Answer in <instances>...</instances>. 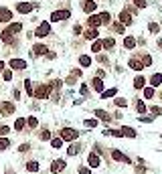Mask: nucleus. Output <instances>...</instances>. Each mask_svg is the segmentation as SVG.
I'll return each mask as SVG.
<instances>
[{"label":"nucleus","instance_id":"1","mask_svg":"<svg viewBox=\"0 0 162 174\" xmlns=\"http://www.w3.org/2000/svg\"><path fill=\"white\" fill-rule=\"evenodd\" d=\"M77 136H79V132L73 130V128H63L61 130V138L63 140H69V142H71V140H75Z\"/></svg>","mask_w":162,"mask_h":174},{"label":"nucleus","instance_id":"2","mask_svg":"<svg viewBox=\"0 0 162 174\" xmlns=\"http://www.w3.org/2000/svg\"><path fill=\"white\" fill-rule=\"evenodd\" d=\"M49 91H51V85H39L37 91H35L37 99H47V97H49Z\"/></svg>","mask_w":162,"mask_h":174},{"label":"nucleus","instance_id":"3","mask_svg":"<svg viewBox=\"0 0 162 174\" xmlns=\"http://www.w3.org/2000/svg\"><path fill=\"white\" fill-rule=\"evenodd\" d=\"M112 158L116 160V162H124V164H132V160L128 158L126 154H122L120 150H112Z\"/></svg>","mask_w":162,"mask_h":174},{"label":"nucleus","instance_id":"4","mask_svg":"<svg viewBox=\"0 0 162 174\" xmlns=\"http://www.w3.org/2000/svg\"><path fill=\"white\" fill-rule=\"evenodd\" d=\"M65 166H67V164H65V160H63V158H59V160H55V162L51 164V172H53V174L63 172V170H65Z\"/></svg>","mask_w":162,"mask_h":174},{"label":"nucleus","instance_id":"5","mask_svg":"<svg viewBox=\"0 0 162 174\" xmlns=\"http://www.w3.org/2000/svg\"><path fill=\"white\" fill-rule=\"evenodd\" d=\"M87 164L91 168H97L101 164V158H99V154H97V152H91V154L87 156Z\"/></svg>","mask_w":162,"mask_h":174},{"label":"nucleus","instance_id":"6","mask_svg":"<svg viewBox=\"0 0 162 174\" xmlns=\"http://www.w3.org/2000/svg\"><path fill=\"white\" fill-rule=\"evenodd\" d=\"M35 35H37V37H47V35H51V24H49V22H41Z\"/></svg>","mask_w":162,"mask_h":174},{"label":"nucleus","instance_id":"7","mask_svg":"<svg viewBox=\"0 0 162 174\" xmlns=\"http://www.w3.org/2000/svg\"><path fill=\"white\" fill-rule=\"evenodd\" d=\"M93 113H95V117H97V120H101V122H108V124H109V122L114 120V117L109 116L108 112H104V109H95V112H93Z\"/></svg>","mask_w":162,"mask_h":174},{"label":"nucleus","instance_id":"8","mask_svg":"<svg viewBox=\"0 0 162 174\" xmlns=\"http://www.w3.org/2000/svg\"><path fill=\"white\" fill-rule=\"evenodd\" d=\"M69 16H71L69 10H57L51 14V20H63V18H69Z\"/></svg>","mask_w":162,"mask_h":174},{"label":"nucleus","instance_id":"9","mask_svg":"<svg viewBox=\"0 0 162 174\" xmlns=\"http://www.w3.org/2000/svg\"><path fill=\"white\" fill-rule=\"evenodd\" d=\"M128 65H130V69H134V71H142V69H144V65H142V61H140V57H132Z\"/></svg>","mask_w":162,"mask_h":174},{"label":"nucleus","instance_id":"10","mask_svg":"<svg viewBox=\"0 0 162 174\" xmlns=\"http://www.w3.org/2000/svg\"><path fill=\"white\" fill-rule=\"evenodd\" d=\"M8 65H10V69H24V67H27V61H23V59H12L10 63H8Z\"/></svg>","mask_w":162,"mask_h":174},{"label":"nucleus","instance_id":"11","mask_svg":"<svg viewBox=\"0 0 162 174\" xmlns=\"http://www.w3.org/2000/svg\"><path fill=\"white\" fill-rule=\"evenodd\" d=\"M162 85V73H154V75H152V77H150V87H160Z\"/></svg>","mask_w":162,"mask_h":174},{"label":"nucleus","instance_id":"12","mask_svg":"<svg viewBox=\"0 0 162 174\" xmlns=\"http://www.w3.org/2000/svg\"><path fill=\"white\" fill-rule=\"evenodd\" d=\"M12 18V12L8 8H0V22H10Z\"/></svg>","mask_w":162,"mask_h":174},{"label":"nucleus","instance_id":"13","mask_svg":"<svg viewBox=\"0 0 162 174\" xmlns=\"http://www.w3.org/2000/svg\"><path fill=\"white\" fill-rule=\"evenodd\" d=\"M16 10L23 12V14H27V12L33 10V4H28V2H18V4H16Z\"/></svg>","mask_w":162,"mask_h":174},{"label":"nucleus","instance_id":"14","mask_svg":"<svg viewBox=\"0 0 162 174\" xmlns=\"http://www.w3.org/2000/svg\"><path fill=\"white\" fill-rule=\"evenodd\" d=\"M122 134L126 136V138H138V132H136L134 128H130V126H124V128H122Z\"/></svg>","mask_w":162,"mask_h":174},{"label":"nucleus","instance_id":"15","mask_svg":"<svg viewBox=\"0 0 162 174\" xmlns=\"http://www.w3.org/2000/svg\"><path fill=\"white\" fill-rule=\"evenodd\" d=\"M120 22L124 24V27H126V24H132V14L128 10H124L122 14H120Z\"/></svg>","mask_w":162,"mask_h":174},{"label":"nucleus","instance_id":"16","mask_svg":"<svg viewBox=\"0 0 162 174\" xmlns=\"http://www.w3.org/2000/svg\"><path fill=\"white\" fill-rule=\"evenodd\" d=\"M144 87H146V79H144L142 75L134 77V89H144Z\"/></svg>","mask_w":162,"mask_h":174},{"label":"nucleus","instance_id":"17","mask_svg":"<svg viewBox=\"0 0 162 174\" xmlns=\"http://www.w3.org/2000/svg\"><path fill=\"white\" fill-rule=\"evenodd\" d=\"M0 112L2 113H12L14 112V105L8 103V101H4V103H0Z\"/></svg>","mask_w":162,"mask_h":174},{"label":"nucleus","instance_id":"18","mask_svg":"<svg viewBox=\"0 0 162 174\" xmlns=\"http://www.w3.org/2000/svg\"><path fill=\"white\" fill-rule=\"evenodd\" d=\"M23 31V24L20 22H14V24H10V27L6 28V32H10V35H14V32H20Z\"/></svg>","mask_w":162,"mask_h":174},{"label":"nucleus","instance_id":"19","mask_svg":"<svg viewBox=\"0 0 162 174\" xmlns=\"http://www.w3.org/2000/svg\"><path fill=\"white\" fill-rule=\"evenodd\" d=\"M93 89H95V91H99V93H104V81H101V79L99 77H95V79H93Z\"/></svg>","mask_w":162,"mask_h":174},{"label":"nucleus","instance_id":"20","mask_svg":"<svg viewBox=\"0 0 162 174\" xmlns=\"http://www.w3.org/2000/svg\"><path fill=\"white\" fill-rule=\"evenodd\" d=\"M124 47L132 51V49L136 47V39H134V37H126V39H124Z\"/></svg>","mask_w":162,"mask_h":174},{"label":"nucleus","instance_id":"21","mask_svg":"<svg viewBox=\"0 0 162 174\" xmlns=\"http://www.w3.org/2000/svg\"><path fill=\"white\" fill-rule=\"evenodd\" d=\"M83 10L85 12H93L95 10V2H93V0H85L83 2Z\"/></svg>","mask_w":162,"mask_h":174},{"label":"nucleus","instance_id":"22","mask_svg":"<svg viewBox=\"0 0 162 174\" xmlns=\"http://www.w3.org/2000/svg\"><path fill=\"white\" fill-rule=\"evenodd\" d=\"M27 170H28V172H39V162H37V160L27 162Z\"/></svg>","mask_w":162,"mask_h":174},{"label":"nucleus","instance_id":"23","mask_svg":"<svg viewBox=\"0 0 162 174\" xmlns=\"http://www.w3.org/2000/svg\"><path fill=\"white\" fill-rule=\"evenodd\" d=\"M154 95H156V89L154 87H144V97H146V99H152Z\"/></svg>","mask_w":162,"mask_h":174},{"label":"nucleus","instance_id":"24","mask_svg":"<svg viewBox=\"0 0 162 174\" xmlns=\"http://www.w3.org/2000/svg\"><path fill=\"white\" fill-rule=\"evenodd\" d=\"M33 53H35V55H47V47L45 45H35Z\"/></svg>","mask_w":162,"mask_h":174},{"label":"nucleus","instance_id":"25","mask_svg":"<svg viewBox=\"0 0 162 174\" xmlns=\"http://www.w3.org/2000/svg\"><path fill=\"white\" fill-rule=\"evenodd\" d=\"M79 65L81 67H89V65H91V59H89L87 55H81V57H79Z\"/></svg>","mask_w":162,"mask_h":174},{"label":"nucleus","instance_id":"26","mask_svg":"<svg viewBox=\"0 0 162 174\" xmlns=\"http://www.w3.org/2000/svg\"><path fill=\"white\" fill-rule=\"evenodd\" d=\"M51 146H53V150H59V148L63 146V138H51Z\"/></svg>","mask_w":162,"mask_h":174},{"label":"nucleus","instance_id":"27","mask_svg":"<svg viewBox=\"0 0 162 174\" xmlns=\"http://www.w3.org/2000/svg\"><path fill=\"white\" fill-rule=\"evenodd\" d=\"M79 150H81L79 144H73L71 148H67V154H69V156H75V154H79Z\"/></svg>","mask_w":162,"mask_h":174},{"label":"nucleus","instance_id":"28","mask_svg":"<svg viewBox=\"0 0 162 174\" xmlns=\"http://www.w3.org/2000/svg\"><path fill=\"white\" fill-rule=\"evenodd\" d=\"M150 113H152V117H158V116H162V107H160V105H152Z\"/></svg>","mask_w":162,"mask_h":174},{"label":"nucleus","instance_id":"29","mask_svg":"<svg viewBox=\"0 0 162 174\" xmlns=\"http://www.w3.org/2000/svg\"><path fill=\"white\" fill-rule=\"evenodd\" d=\"M146 103H144V101H136V112L138 113H146Z\"/></svg>","mask_w":162,"mask_h":174},{"label":"nucleus","instance_id":"30","mask_svg":"<svg viewBox=\"0 0 162 174\" xmlns=\"http://www.w3.org/2000/svg\"><path fill=\"white\" fill-rule=\"evenodd\" d=\"M89 24H91L93 28H95V27H99V24H101V18H99V14L91 16V18H89Z\"/></svg>","mask_w":162,"mask_h":174},{"label":"nucleus","instance_id":"31","mask_svg":"<svg viewBox=\"0 0 162 174\" xmlns=\"http://www.w3.org/2000/svg\"><path fill=\"white\" fill-rule=\"evenodd\" d=\"M140 61H142L144 67H150V65H152V57H150V55H142V57H140Z\"/></svg>","mask_w":162,"mask_h":174},{"label":"nucleus","instance_id":"32","mask_svg":"<svg viewBox=\"0 0 162 174\" xmlns=\"http://www.w3.org/2000/svg\"><path fill=\"white\" fill-rule=\"evenodd\" d=\"M118 93V89H108V91H104L101 93V99H108V97H114Z\"/></svg>","mask_w":162,"mask_h":174},{"label":"nucleus","instance_id":"33","mask_svg":"<svg viewBox=\"0 0 162 174\" xmlns=\"http://www.w3.org/2000/svg\"><path fill=\"white\" fill-rule=\"evenodd\" d=\"M101 49H104V41H95V43H93V47H91L93 53H99Z\"/></svg>","mask_w":162,"mask_h":174},{"label":"nucleus","instance_id":"34","mask_svg":"<svg viewBox=\"0 0 162 174\" xmlns=\"http://www.w3.org/2000/svg\"><path fill=\"white\" fill-rule=\"evenodd\" d=\"M85 39H97V31H95V28H89V31H85Z\"/></svg>","mask_w":162,"mask_h":174},{"label":"nucleus","instance_id":"35","mask_svg":"<svg viewBox=\"0 0 162 174\" xmlns=\"http://www.w3.org/2000/svg\"><path fill=\"white\" fill-rule=\"evenodd\" d=\"M99 18H101V24H108L109 20H112V16H109V12H101Z\"/></svg>","mask_w":162,"mask_h":174},{"label":"nucleus","instance_id":"36","mask_svg":"<svg viewBox=\"0 0 162 174\" xmlns=\"http://www.w3.org/2000/svg\"><path fill=\"white\" fill-rule=\"evenodd\" d=\"M148 31H150V32H152V35H156V32H158V31H160V27H158V22H150V24H148Z\"/></svg>","mask_w":162,"mask_h":174},{"label":"nucleus","instance_id":"37","mask_svg":"<svg viewBox=\"0 0 162 174\" xmlns=\"http://www.w3.org/2000/svg\"><path fill=\"white\" fill-rule=\"evenodd\" d=\"M23 128H24V120L23 117H18V120L14 122V130H18V132H23Z\"/></svg>","mask_w":162,"mask_h":174},{"label":"nucleus","instance_id":"38","mask_svg":"<svg viewBox=\"0 0 162 174\" xmlns=\"http://www.w3.org/2000/svg\"><path fill=\"white\" fill-rule=\"evenodd\" d=\"M8 146H10V140L8 138H0V150H6Z\"/></svg>","mask_w":162,"mask_h":174},{"label":"nucleus","instance_id":"39","mask_svg":"<svg viewBox=\"0 0 162 174\" xmlns=\"http://www.w3.org/2000/svg\"><path fill=\"white\" fill-rule=\"evenodd\" d=\"M114 45H116V41H114V39H105L104 41V49H114Z\"/></svg>","mask_w":162,"mask_h":174},{"label":"nucleus","instance_id":"40","mask_svg":"<svg viewBox=\"0 0 162 174\" xmlns=\"http://www.w3.org/2000/svg\"><path fill=\"white\" fill-rule=\"evenodd\" d=\"M24 87H27V93H28V95H35V91H33V83L28 81V79L24 81Z\"/></svg>","mask_w":162,"mask_h":174},{"label":"nucleus","instance_id":"41","mask_svg":"<svg viewBox=\"0 0 162 174\" xmlns=\"http://www.w3.org/2000/svg\"><path fill=\"white\" fill-rule=\"evenodd\" d=\"M8 132H10V128H8V126H0V138H6Z\"/></svg>","mask_w":162,"mask_h":174},{"label":"nucleus","instance_id":"42","mask_svg":"<svg viewBox=\"0 0 162 174\" xmlns=\"http://www.w3.org/2000/svg\"><path fill=\"white\" fill-rule=\"evenodd\" d=\"M116 105H120V107H126V105H128V101L124 99V97H118V99H116Z\"/></svg>","mask_w":162,"mask_h":174},{"label":"nucleus","instance_id":"43","mask_svg":"<svg viewBox=\"0 0 162 174\" xmlns=\"http://www.w3.org/2000/svg\"><path fill=\"white\" fill-rule=\"evenodd\" d=\"M134 4H136V6H140V8H146L148 6L146 0H134Z\"/></svg>","mask_w":162,"mask_h":174},{"label":"nucleus","instance_id":"44","mask_svg":"<svg viewBox=\"0 0 162 174\" xmlns=\"http://www.w3.org/2000/svg\"><path fill=\"white\" fill-rule=\"evenodd\" d=\"M41 140H51V134H49V130H43V132H41Z\"/></svg>","mask_w":162,"mask_h":174},{"label":"nucleus","instance_id":"45","mask_svg":"<svg viewBox=\"0 0 162 174\" xmlns=\"http://www.w3.org/2000/svg\"><path fill=\"white\" fill-rule=\"evenodd\" d=\"M114 31H116V32H124V24L122 22H116V24H114Z\"/></svg>","mask_w":162,"mask_h":174},{"label":"nucleus","instance_id":"46","mask_svg":"<svg viewBox=\"0 0 162 174\" xmlns=\"http://www.w3.org/2000/svg\"><path fill=\"white\" fill-rule=\"evenodd\" d=\"M28 126H31V128H37V126H39L37 117H28Z\"/></svg>","mask_w":162,"mask_h":174},{"label":"nucleus","instance_id":"47","mask_svg":"<svg viewBox=\"0 0 162 174\" xmlns=\"http://www.w3.org/2000/svg\"><path fill=\"white\" fill-rule=\"evenodd\" d=\"M85 126H87V128H95L97 122H95V120H85Z\"/></svg>","mask_w":162,"mask_h":174},{"label":"nucleus","instance_id":"48","mask_svg":"<svg viewBox=\"0 0 162 174\" xmlns=\"http://www.w3.org/2000/svg\"><path fill=\"white\" fill-rule=\"evenodd\" d=\"M2 77H4V81H10V79H12V73H10V71H4V75H2Z\"/></svg>","mask_w":162,"mask_h":174},{"label":"nucleus","instance_id":"49","mask_svg":"<svg viewBox=\"0 0 162 174\" xmlns=\"http://www.w3.org/2000/svg\"><path fill=\"white\" fill-rule=\"evenodd\" d=\"M31 150V146L28 144H23V146H18V152H28Z\"/></svg>","mask_w":162,"mask_h":174},{"label":"nucleus","instance_id":"50","mask_svg":"<svg viewBox=\"0 0 162 174\" xmlns=\"http://www.w3.org/2000/svg\"><path fill=\"white\" fill-rule=\"evenodd\" d=\"M79 174H91V170H89V168H85V166H81V168H79Z\"/></svg>","mask_w":162,"mask_h":174},{"label":"nucleus","instance_id":"51","mask_svg":"<svg viewBox=\"0 0 162 174\" xmlns=\"http://www.w3.org/2000/svg\"><path fill=\"white\" fill-rule=\"evenodd\" d=\"M81 93H83V95H87V85H81V89H79Z\"/></svg>","mask_w":162,"mask_h":174},{"label":"nucleus","instance_id":"52","mask_svg":"<svg viewBox=\"0 0 162 174\" xmlns=\"http://www.w3.org/2000/svg\"><path fill=\"white\" fill-rule=\"evenodd\" d=\"M4 67H6V65H4V63L0 61V71H4Z\"/></svg>","mask_w":162,"mask_h":174},{"label":"nucleus","instance_id":"53","mask_svg":"<svg viewBox=\"0 0 162 174\" xmlns=\"http://www.w3.org/2000/svg\"><path fill=\"white\" fill-rule=\"evenodd\" d=\"M158 47H160V49H162V39H158Z\"/></svg>","mask_w":162,"mask_h":174},{"label":"nucleus","instance_id":"54","mask_svg":"<svg viewBox=\"0 0 162 174\" xmlns=\"http://www.w3.org/2000/svg\"><path fill=\"white\" fill-rule=\"evenodd\" d=\"M6 174H12V172H6Z\"/></svg>","mask_w":162,"mask_h":174},{"label":"nucleus","instance_id":"55","mask_svg":"<svg viewBox=\"0 0 162 174\" xmlns=\"http://www.w3.org/2000/svg\"><path fill=\"white\" fill-rule=\"evenodd\" d=\"M160 140H162V136H160Z\"/></svg>","mask_w":162,"mask_h":174},{"label":"nucleus","instance_id":"56","mask_svg":"<svg viewBox=\"0 0 162 174\" xmlns=\"http://www.w3.org/2000/svg\"><path fill=\"white\" fill-rule=\"evenodd\" d=\"M160 97H162V93H160Z\"/></svg>","mask_w":162,"mask_h":174}]
</instances>
